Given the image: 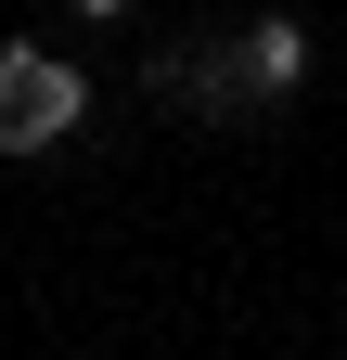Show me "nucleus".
I'll use <instances>...</instances> for the list:
<instances>
[{
  "label": "nucleus",
  "mask_w": 347,
  "mask_h": 360,
  "mask_svg": "<svg viewBox=\"0 0 347 360\" xmlns=\"http://www.w3.org/2000/svg\"><path fill=\"white\" fill-rule=\"evenodd\" d=\"M77 13H129V0H77Z\"/></svg>",
  "instance_id": "4"
},
{
  "label": "nucleus",
  "mask_w": 347,
  "mask_h": 360,
  "mask_svg": "<svg viewBox=\"0 0 347 360\" xmlns=\"http://www.w3.org/2000/svg\"><path fill=\"white\" fill-rule=\"evenodd\" d=\"M155 103H193V116H257L244 52H232V39H193V52H167V65H155Z\"/></svg>",
  "instance_id": "2"
},
{
  "label": "nucleus",
  "mask_w": 347,
  "mask_h": 360,
  "mask_svg": "<svg viewBox=\"0 0 347 360\" xmlns=\"http://www.w3.org/2000/svg\"><path fill=\"white\" fill-rule=\"evenodd\" d=\"M232 52H244V90H257V103H283V90L309 77V26H296V13H257Z\"/></svg>",
  "instance_id": "3"
},
{
  "label": "nucleus",
  "mask_w": 347,
  "mask_h": 360,
  "mask_svg": "<svg viewBox=\"0 0 347 360\" xmlns=\"http://www.w3.org/2000/svg\"><path fill=\"white\" fill-rule=\"evenodd\" d=\"M77 116H91V77L52 65L39 39H13V52H0V155H52Z\"/></svg>",
  "instance_id": "1"
}]
</instances>
